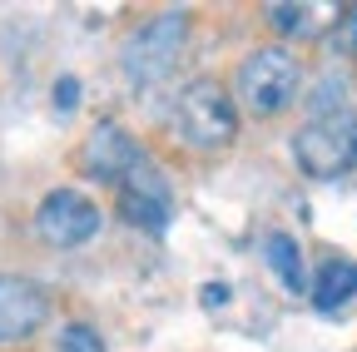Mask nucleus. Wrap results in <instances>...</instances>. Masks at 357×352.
<instances>
[{
    "label": "nucleus",
    "mask_w": 357,
    "mask_h": 352,
    "mask_svg": "<svg viewBox=\"0 0 357 352\" xmlns=\"http://www.w3.org/2000/svg\"><path fill=\"white\" fill-rule=\"evenodd\" d=\"M263 258H268V268H273V278L283 283V293H307L303 248H298L293 234H268V238H263Z\"/></svg>",
    "instance_id": "nucleus-10"
},
{
    "label": "nucleus",
    "mask_w": 357,
    "mask_h": 352,
    "mask_svg": "<svg viewBox=\"0 0 357 352\" xmlns=\"http://www.w3.org/2000/svg\"><path fill=\"white\" fill-rule=\"evenodd\" d=\"M119 213L134 229H144V234H164L169 218H174V189L164 179V169L144 149L134 154V164L119 174Z\"/></svg>",
    "instance_id": "nucleus-4"
},
{
    "label": "nucleus",
    "mask_w": 357,
    "mask_h": 352,
    "mask_svg": "<svg viewBox=\"0 0 357 352\" xmlns=\"http://www.w3.org/2000/svg\"><path fill=\"white\" fill-rule=\"evenodd\" d=\"M298 84H303V65L293 60V50L283 45H268V50H253L243 65H238V95L253 114H278L298 100Z\"/></svg>",
    "instance_id": "nucleus-3"
},
{
    "label": "nucleus",
    "mask_w": 357,
    "mask_h": 352,
    "mask_svg": "<svg viewBox=\"0 0 357 352\" xmlns=\"http://www.w3.org/2000/svg\"><path fill=\"white\" fill-rule=\"evenodd\" d=\"M139 144H134L119 124H100L95 135L84 139V174L89 179H119V174L134 164Z\"/></svg>",
    "instance_id": "nucleus-8"
},
{
    "label": "nucleus",
    "mask_w": 357,
    "mask_h": 352,
    "mask_svg": "<svg viewBox=\"0 0 357 352\" xmlns=\"http://www.w3.org/2000/svg\"><path fill=\"white\" fill-rule=\"evenodd\" d=\"M328 40H333L337 55H352V50H357V6H342V15H337V25L328 30Z\"/></svg>",
    "instance_id": "nucleus-12"
},
{
    "label": "nucleus",
    "mask_w": 357,
    "mask_h": 352,
    "mask_svg": "<svg viewBox=\"0 0 357 352\" xmlns=\"http://www.w3.org/2000/svg\"><path fill=\"white\" fill-rule=\"evenodd\" d=\"M184 40H189V15L184 10H164L149 25H139L124 40V75L134 84H159L178 55H184Z\"/></svg>",
    "instance_id": "nucleus-2"
},
{
    "label": "nucleus",
    "mask_w": 357,
    "mask_h": 352,
    "mask_svg": "<svg viewBox=\"0 0 357 352\" xmlns=\"http://www.w3.org/2000/svg\"><path fill=\"white\" fill-rule=\"evenodd\" d=\"M75 100H79V79L65 75V79L55 84V105H60V109H75Z\"/></svg>",
    "instance_id": "nucleus-14"
},
{
    "label": "nucleus",
    "mask_w": 357,
    "mask_h": 352,
    "mask_svg": "<svg viewBox=\"0 0 357 352\" xmlns=\"http://www.w3.org/2000/svg\"><path fill=\"white\" fill-rule=\"evenodd\" d=\"M204 303L223 307V303H229V283H208V288H204Z\"/></svg>",
    "instance_id": "nucleus-15"
},
{
    "label": "nucleus",
    "mask_w": 357,
    "mask_h": 352,
    "mask_svg": "<svg viewBox=\"0 0 357 352\" xmlns=\"http://www.w3.org/2000/svg\"><path fill=\"white\" fill-rule=\"evenodd\" d=\"M35 229L50 248H79L100 234V204L79 189H50L35 208Z\"/></svg>",
    "instance_id": "nucleus-6"
},
{
    "label": "nucleus",
    "mask_w": 357,
    "mask_h": 352,
    "mask_svg": "<svg viewBox=\"0 0 357 352\" xmlns=\"http://www.w3.org/2000/svg\"><path fill=\"white\" fill-rule=\"evenodd\" d=\"M45 318H50V298H45V288L30 283V278H6V273H0V347L35 337L45 328Z\"/></svg>",
    "instance_id": "nucleus-7"
},
{
    "label": "nucleus",
    "mask_w": 357,
    "mask_h": 352,
    "mask_svg": "<svg viewBox=\"0 0 357 352\" xmlns=\"http://www.w3.org/2000/svg\"><path fill=\"white\" fill-rule=\"evenodd\" d=\"M178 129H184V139L194 149H223L238 135V109L213 79H194L178 95Z\"/></svg>",
    "instance_id": "nucleus-5"
},
{
    "label": "nucleus",
    "mask_w": 357,
    "mask_h": 352,
    "mask_svg": "<svg viewBox=\"0 0 357 352\" xmlns=\"http://www.w3.org/2000/svg\"><path fill=\"white\" fill-rule=\"evenodd\" d=\"M307 293H312V307H318V313H337V307H347L357 298V263L352 258H328Z\"/></svg>",
    "instance_id": "nucleus-9"
},
{
    "label": "nucleus",
    "mask_w": 357,
    "mask_h": 352,
    "mask_svg": "<svg viewBox=\"0 0 357 352\" xmlns=\"http://www.w3.org/2000/svg\"><path fill=\"white\" fill-rule=\"evenodd\" d=\"M293 159L307 179H337V174L357 169V114L352 109L312 114L293 135Z\"/></svg>",
    "instance_id": "nucleus-1"
},
{
    "label": "nucleus",
    "mask_w": 357,
    "mask_h": 352,
    "mask_svg": "<svg viewBox=\"0 0 357 352\" xmlns=\"http://www.w3.org/2000/svg\"><path fill=\"white\" fill-rule=\"evenodd\" d=\"M55 352H105V337L89 328V323H70L65 332H60V347Z\"/></svg>",
    "instance_id": "nucleus-11"
},
{
    "label": "nucleus",
    "mask_w": 357,
    "mask_h": 352,
    "mask_svg": "<svg viewBox=\"0 0 357 352\" xmlns=\"http://www.w3.org/2000/svg\"><path fill=\"white\" fill-rule=\"evenodd\" d=\"M303 20H307V6H268V25L283 30V35H293Z\"/></svg>",
    "instance_id": "nucleus-13"
}]
</instances>
